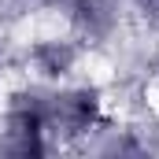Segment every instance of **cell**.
<instances>
[{"instance_id":"obj_1","label":"cell","mask_w":159,"mask_h":159,"mask_svg":"<svg viewBox=\"0 0 159 159\" xmlns=\"http://www.w3.org/2000/svg\"><path fill=\"white\" fill-rule=\"evenodd\" d=\"M85 59V44H81L70 30L67 34H41L26 44L22 63L30 70V78L44 81V85H63L81 70Z\"/></svg>"}]
</instances>
